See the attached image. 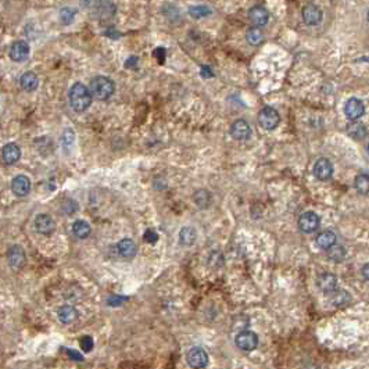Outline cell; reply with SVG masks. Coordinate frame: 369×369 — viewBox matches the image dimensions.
<instances>
[{"label": "cell", "mask_w": 369, "mask_h": 369, "mask_svg": "<svg viewBox=\"0 0 369 369\" xmlns=\"http://www.w3.org/2000/svg\"><path fill=\"white\" fill-rule=\"evenodd\" d=\"M68 99H70L71 108L74 111L84 112L91 107L93 96H92L91 89H88L84 84L77 82V84H74L71 86Z\"/></svg>", "instance_id": "obj_1"}, {"label": "cell", "mask_w": 369, "mask_h": 369, "mask_svg": "<svg viewBox=\"0 0 369 369\" xmlns=\"http://www.w3.org/2000/svg\"><path fill=\"white\" fill-rule=\"evenodd\" d=\"M89 89H91V93L93 98L96 100H107L110 99L114 95V91H115V85L112 82L110 78L103 77H95L91 81V85H89Z\"/></svg>", "instance_id": "obj_2"}, {"label": "cell", "mask_w": 369, "mask_h": 369, "mask_svg": "<svg viewBox=\"0 0 369 369\" xmlns=\"http://www.w3.org/2000/svg\"><path fill=\"white\" fill-rule=\"evenodd\" d=\"M279 122H280L279 112L273 107L266 105L258 112V124L266 131H273L279 125Z\"/></svg>", "instance_id": "obj_3"}, {"label": "cell", "mask_w": 369, "mask_h": 369, "mask_svg": "<svg viewBox=\"0 0 369 369\" xmlns=\"http://www.w3.org/2000/svg\"><path fill=\"white\" fill-rule=\"evenodd\" d=\"M92 10L93 17L100 21H108L115 15V6L110 0H96Z\"/></svg>", "instance_id": "obj_4"}, {"label": "cell", "mask_w": 369, "mask_h": 369, "mask_svg": "<svg viewBox=\"0 0 369 369\" xmlns=\"http://www.w3.org/2000/svg\"><path fill=\"white\" fill-rule=\"evenodd\" d=\"M319 216L316 215L314 211H307L301 214L299 218V228L304 233H313L319 228Z\"/></svg>", "instance_id": "obj_5"}, {"label": "cell", "mask_w": 369, "mask_h": 369, "mask_svg": "<svg viewBox=\"0 0 369 369\" xmlns=\"http://www.w3.org/2000/svg\"><path fill=\"white\" fill-rule=\"evenodd\" d=\"M365 112V105L364 102L357 98L348 99L344 105V114L350 121H357L358 118H361Z\"/></svg>", "instance_id": "obj_6"}, {"label": "cell", "mask_w": 369, "mask_h": 369, "mask_svg": "<svg viewBox=\"0 0 369 369\" xmlns=\"http://www.w3.org/2000/svg\"><path fill=\"white\" fill-rule=\"evenodd\" d=\"M188 364L192 368H206L209 364V355L200 347H193L188 351Z\"/></svg>", "instance_id": "obj_7"}, {"label": "cell", "mask_w": 369, "mask_h": 369, "mask_svg": "<svg viewBox=\"0 0 369 369\" xmlns=\"http://www.w3.org/2000/svg\"><path fill=\"white\" fill-rule=\"evenodd\" d=\"M236 346L244 351H253L258 346V336L250 330H243L236 336Z\"/></svg>", "instance_id": "obj_8"}, {"label": "cell", "mask_w": 369, "mask_h": 369, "mask_svg": "<svg viewBox=\"0 0 369 369\" xmlns=\"http://www.w3.org/2000/svg\"><path fill=\"white\" fill-rule=\"evenodd\" d=\"M8 56L15 63H22L25 61L29 56V45L25 41H17L8 50Z\"/></svg>", "instance_id": "obj_9"}, {"label": "cell", "mask_w": 369, "mask_h": 369, "mask_svg": "<svg viewBox=\"0 0 369 369\" xmlns=\"http://www.w3.org/2000/svg\"><path fill=\"white\" fill-rule=\"evenodd\" d=\"M314 175L319 181H329L333 175V165L327 158H319L315 162L313 169Z\"/></svg>", "instance_id": "obj_10"}, {"label": "cell", "mask_w": 369, "mask_h": 369, "mask_svg": "<svg viewBox=\"0 0 369 369\" xmlns=\"http://www.w3.org/2000/svg\"><path fill=\"white\" fill-rule=\"evenodd\" d=\"M301 15H303V20L306 22L307 25H318L320 21H322V11L320 8L314 4V3H308L303 7V11H301Z\"/></svg>", "instance_id": "obj_11"}, {"label": "cell", "mask_w": 369, "mask_h": 369, "mask_svg": "<svg viewBox=\"0 0 369 369\" xmlns=\"http://www.w3.org/2000/svg\"><path fill=\"white\" fill-rule=\"evenodd\" d=\"M230 135L235 140H246L250 138L251 128L246 119H236L230 126Z\"/></svg>", "instance_id": "obj_12"}, {"label": "cell", "mask_w": 369, "mask_h": 369, "mask_svg": "<svg viewBox=\"0 0 369 369\" xmlns=\"http://www.w3.org/2000/svg\"><path fill=\"white\" fill-rule=\"evenodd\" d=\"M249 20L256 27H264L269 21V13L263 6H254L249 10Z\"/></svg>", "instance_id": "obj_13"}, {"label": "cell", "mask_w": 369, "mask_h": 369, "mask_svg": "<svg viewBox=\"0 0 369 369\" xmlns=\"http://www.w3.org/2000/svg\"><path fill=\"white\" fill-rule=\"evenodd\" d=\"M1 158L6 165H14L21 158V150L15 143H7L1 149Z\"/></svg>", "instance_id": "obj_14"}, {"label": "cell", "mask_w": 369, "mask_h": 369, "mask_svg": "<svg viewBox=\"0 0 369 369\" xmlns=\"http://www.w3.org/2000/svg\"><path fill=\"white\" fill-rule=\"evenodd\" d=\"M35 229L38 233L41 235H50L53 233V230L56 228V223L53 221V218L48 214H39L35 218Z\"/></svg>", "instance_id": "obj_15"}, {"label": "cell", "mask_w": 369, "mask_h": 369, "mask_svg": "<svg viewBox=\"0 0 369 369\" xmlns=\"http://www.w3.org/2000/svg\"><path fill=\"white\" fill-rule=\"evenodd\" d=\"M11 190L15 196H27L31 192V179L25 175H17L11 181Z\"/></svg>", "instance_id": "obj_16"}, {"label": "cell", "mask_w": 369, "mask_h": 369, "mask_svg": "<svg viewBox=\"0 0 369 369\" xmlns=\"http://www.w3.org/2000/svg\"><path fill=\"white\" fill-rule=\"evenodd\" d=\"M7 258L8 264L11 265L14 269H18V268H21L22 265L25 264V251L18 244L11 246L7 253Z\"/></svg>", "instance_id": "obj_17"}, {"label": "cell", "mask_w": 369, "mask_h": 369, "mask_svg": "<svg viewBox=\"0 0 369 369\" xmlns=\"http://www.w3.org/2000/svg\"><path fill=\"white\" fill-rule=\"evenodd\" d=\"M316 283L323 293H333L337 289V278H336V275L329 273V272L320 273Z\"/></svg>", "instance_id": "obj_18"}, {"label": "cell", "mask_w": 369, "mask_h": 369, "mask_svg": "<svg viewBox=\"0 0 369 369\" xmlns=\"http://www.w3.org/2000/svg\"><path fill=\"white\" fill-rule=\"evenodd\" d=\"M117 250H118L121 257L126 258V260H131L136 254V244L131 239H122L117 244Z\"/></svg>", "instance_id": "obj_19"}, {"label": "cell", "mask_w": 369, "mask_h": 369, "mask_svg": "<svg viewBox=\"0 0 369 369\" xmlns=\"http://www.w3.org/2000/svg\"><path fill=\"white\" fill-rule=\"evenodd\" d=\"M57 316H58V319H60L61 323H64V325H71V323H74L78 319V311L72 306H63L58 310Z\"/></svg>", "instance_id": "obj_20"}, {"label": "cell", "mask_w": 369, "mask_h": 369, "mask_svg": "<svg viewBox=\"0 0 369 369\" xmlns=\"http://www.w3.org/2000/svg\"><path fill=\"white\" fill-rule=\"evenodd\" d=\"M347 135L355 140H362L364 138H367L368 129L361 122L353 121V122H350L347 125Z\"/></svg>", "instance_id": "obj_21"}, {"label": "cell", "mask_w": 369, "mask_h": 369, "mask_svg": "<svg viewBox=\"0 0 369 369\" xmlns=\"http://www.w3.org/2000/svg\"><path fill=\"white\" fill-rule=\"evenodd\" d=\"M336 235H334L332 230H323V232H320L319 235L316 236L315 239V242H316V246L320 247V249H330L332 246L336 244Z\"/></svg>", "instance_id": "obj_22"}, {"label": "cell", "mask_w": 369, "mask_h": 369, "mask_svg": "<svg viewBox=\"0 0 369 369\" xmlns=\"http://www.w3.org/2000/svg\"><path fill=\"white\" fill-rule=\"evenodd\" d=\"M20 85H21V88L24 91L34 92L38 88V85H39V79L36 77L35 72L28 71V72H25V74L21 75V78H20Z\"/></svg>", "instance_id": "obj_23"}, {"label": "cell", "mask_w": 369, "mask_h": 369, "mask_svg": "<svg viewBox=\"0 0 369 369\" xmlns=\"http://www.w3.org/2000/svg\"><path fill=\"white\" fill-rule=\"evenodd\" d=\"M91 225L86 222V221L78 219V221H75V222L72 223V233H74V236L78 237V239H86V237L91 235Z\"/></svg>", "instance_id": "obj_24"}, {"label": "cell", "mask_w": 369, "mask_h": 369, "mask_svg": "<svg viewBox=\"0 0 369 369\" xmlns=\"http://www.w3.org/2000/svg\"><path fill=\"white\" fill-rule=\"evenodd\" d=\"M246 41L249 42V45L251 46H258L261 43L264 42V34L261 32V29L253 25L250 28L246 31Z\"/></svg>", "instance_id": "obj_25"}, {"label": "cell", "mask_w": 369, "mask_h": 369, "mask_svg": "<svg viewBox=\"0 0 369 369\" xmlns=\"http://www.w3.org/2000/svg\"><path fill=\"white\" fill-rule=\"evenodd\" d=\"M193 202L199 209H207L211 204V193L206 189H200L193 195Z\"/></svg>", "instance_id": "obj_26"}, {"label": "cell", "mask_w": 369, "mask_h": 369, "mask_svg": "<svg viewBox=\"0 0 369 369\" xmlns=\"http://www.w3.org/2000/svg\"><path fill=\"white\" fill-rule=\"evenodd\" d=\"M196 237H197V233H196V230L192 226H185L179 232V242H181L182 246H192V244H195Z\"/></svg>", "instance_id": "obj_27"}, {"label": "cell", "mask_w": 369, "mask_h": 369, "mask_svg": "<svg viewBox=\"0 0 369 369\" xmlns=\"http://www.w3.org/2000/svg\"><path fill=\"white\" fill-rule=\"evenodd\" d=\"M354 186L361 195H369V175H357V178H355L354 181Z\"/></svg>", "instance_id": "obj_28"}, {"label": "cell", "mask_w": 369, "mask_h": 369, "mask_svg": "<svg viewBox=\"0 0 369 369\" xmlns=\"http://www.w3.org/2000/svg\"><path fill=\"white\" fill-rule=\"evenodd\" d=\"M332 304L336 307H344L347 306L348 303L351 301V296H350V293L344 292V290H340V292H333V296H332Z\"/></svg>", "instance_id": "obj_29"}, {"label": "cell", "mask_w": 369, "mask_h": 369, "mask_svg": "<svg viewBox=\"0 0 369 369\" xmlns=\"http://www.w3.org/2000/svg\"><path fill=\"white\" fill-rule=\"evenodd\" d=\"M346 257V250L341 247V246H337L334 244L330 249H327V258L333 263H340L343 261Z\"/></svg>", "instance_id": "obj_30"}, {"label": "cell", "mask_w": 369, "mask_h": 369, "mask_svg": "<svg viewBox=\"0 0 369 369\" xmlns=\"http://www.w3.org/2000/svg\"><path fill=\"white\" fill-rule=\"evenodd\" d=\"M189 14L192 15L195 20H200V18L209 17L211 14V8H209L207 6H190Z\"/></svg>", "instance_id": "obj_31"}, {"label": "cell", "mask_w": 369, "mask_h": 369, "mask_svg": "<svg viewBox=\"0 0 369 369\" xmlns=\"http://www.w3.org/2000/svg\"><path fill=\"white\" fill-rule=\"evenodd\" d=\"M162 14L167 17L169 21H178L179 18H181V13H179V8L175 7L174 4H171V3H167L164 7H162Z\"/></svg>", "instance_id": "obj_32"}, {"label": "cell", "mask_w": 369, "mask_h": 369, "mask_svg": "<svg viewBox=\"0 0 369 369\" xmlns=\"http://www.w3.org/2000/svg\"><path fill=\"white\" fill-rule=\"evenodd\" d=\"M75 15H77V10H75V8L64 7L60 10V14H58V17H60V21H61V24H64V25H68V24H71V22L74 21Z\"/></svg>", "instance_id": "obj_33"}, {"label": "cell", "mask_w": 369, "mask_h": 369, "mask_svg": "<svg viewBox=\"0 0 369 369\" xmlns=\"http://www.w3.org/2000/svg\"><path fill=\"white\" fill-rule=\"evenodd\" d=\"M81 348L84 350V351H92V348H93V339H92L91 336H84L82 339H81Z\"/></svg>", "instance_id": "obj_34"}, {"label": "cell", "mask_w": 369, "mask_h": 369, "mask_svg": "<svg viewBox=\"0 0 369 369\" xmlns=\"http://www.w3.org/2000/svg\"><path fill=\"white\" fill-rule=\"evenodd\" d=\"M157 239H158V235H157L153 229H149L145 232V240L149 242V243H156Z\"/></svg>", "instance_id": "obj_35"}, {"label": "cell", "mask_w": 369, "mask_h": 369, "mask_svg": "<svg viewBox=\"0 0 369 369\" xmlns=\"http://www.w3.org/2000/svg\"><path fill=\"white\" fill-rule=\"evenodd\" d=\"M165 49H162V48H157V49L153 52V56L158 60V63L162 64L164 63V60H165Z\"/></svg>", "instance_id": "obj_36"}, {"label": "cell", "mask_w": 369, "mask_h": 369, "mask_svg": "<svg viewBox=\"0 0 369 369\" xmlns=\"http://www.w3.org/2000/svg\"><path fill=\"white\" fill-rule=\"evenodd\" d=\"M124 300L125 299H122V297H119V296H111V297L108 299V306H119Z\"/></svg>", "instance_id": "obj_37"}, {"label": "cell", "mask_w": 369, "mask_h": 369, "mask_svg": "<svg viewBox=\"0 0 369 369\" xmlns=\"http://www.w3.org/2000/svg\"><path fill=\"white\" fill-rule=\"evenodd\" d=\"M67 353H68V355H70L74 361H84L82 355L79 354V353H77V351H74V350H67Z\"/></svg>", "instance_id": "obj_38"}, {"label": "cell", "mask_w": 369, "mask_h": 369, "mask_svg": "<svg viewBox=\"0 0 369 369\" xmlns=\"http://www.w3.org/2000/svg\"><path fill=\"white\" fill-rule=\"evenodd\" d=\"M136 63H138V57H129V58H128V61L125 63V67L126 68H131V65L135 67Z\"/></svg>", "instance_id": "obj_39"}, {"label": "cell", "mask_w": 369, "mask_h": 369, "mask_svg": "<svg viewBox=\"0 0 369 369\" xmlns=\"http://www.w3.org/2000/svg\"><path fill=\"white\" fill-rule=\"evenodd\" d=\"M362 276H364V279L369 280V263L362 266Z\"/></svg>", "instance_id": "obj_40"}, {"label": "cell", "mask_w": 369, "mask_h": 369, "mask_svg": "<svg viewBox=\"0 0 369 369\" xmlns=\"http://www.w3.org/2000/svg\"><path fill=\"white\" fill-rule=\"evenodd\" d=\"M202 75L204 78L212 77V72H211V70H210L209 67H203V68H202Z\"/></svg>", "instance_id": "obj_41"}, {"label": "cell", "mask_w": 369, "mask_h": 369, "mask_svg": "<svg viewBox=\"0 0 369 369\" xmlns=\"http://www.w3.org/2000/svg\"><path fill=\"white\" fill-rule=\"evenodd\" d=\"M367 20H368V22H369V10H368V13H367Z\"/></svg>", "instance_id": "obj_42"}, {"label": "cell", "mask_w": 369, "mask_h": 369, "mask_svg": "<svg viewBox=\"0 0 369 369\" xmlns=\"http://www.w3.org/2000/svg\"><path fill=\"white\" fill-rule=\"evenodd\" d=\"M367 150H368V154H369V143H368V147H367Z\"/></svg>", "instance_id": "obj_43"}]
</instances>
